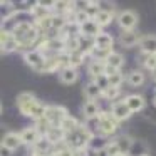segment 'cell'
<instances>
[{"label": "cell", "mask_w": 156, "mask_h": 156, "mask_svg": "<svg viewBox=\"0 0 156 156\" xmlns=\"http://www.w3.org/2000/svg\"><path fill=\"white\" fill-rule=\"evenodd\" d=\"M84 92H86V96H87V98L91 99V101H92V99H96L99 94H102V91L98 87V86H96V82H91V84L86 86Z\"/></svg>", "instance_id": "cell-22"}, {"label": "cell", "mask_w": 156, "mask_h": 156, "mask_svg": "<svg viewBox=\"0 0 156 156\" xmlns=\"http://www.w3.org/2000/svg\"><path fill=\"white\" fill-rule=\"evenodd\" d=\"M108 79H109V84H111L112 87H119V84L122 82L121 72H116V74H112V76H108Z\"/></svg>", "instance_id": "cell-29"}, {"label": "cell", "mask_w": 156, "mask_h": 156, "mask_svg": "<svg viewBox=\"0 0 156 156\" xmlns=\"http://www.w3.org/2000/svg\"><path fill=\"white\" fill-rule=\"evenodd\" d=\"M51 146V141H49L47 138L45 139H39L37 143H35V151L39 153V154H47V148Z\"/></svg>", "instance_id": "cell-26"}, {"label": "cell", "mask_w": 156, "mask_h": 156, "mask_svg": "<svg viewBox=\"0 0 156 156\" xmlns=\"http://www.w3.org/2000/svg\"><path fill=\"white\" fill-rule=\"evenodd\" d=\"M39 102L34 99V96L29 94V92H24V94L19 96V108H20L22 114L25 116H32V111L35 109V106H37Z\"/></svg>", "instance_id": "cell-4"}, {"label": "cell", "mask_w": 156, "mask_h": 156, "mask_svg": "<svg viewBox=\"0 0 156 156\" xmlns=\"http://www.w3.org/2000/svg\"><path fill=\"white\" fill-rule=\"evenodd\" d=\"M118 144H119V148H121V151H122V153H126L129 148H131V141H129L128 138H121V139H118Z\"/></svg>", "instance_id": "cell-33"}, {"label": "cell", "mask_w": 156, "mask_h": 156, "mask_svg": "<svg viewBox=\"0 0 156 156\" xmlns=\"http://www.w3.org/2000/svg\"><path fill=\"white\" fill-rule=\"evenodd\" d=\"M79 30H81L82 35H91V37L96 39L99 34H101V25H99L94 19H89L87 22H84V24L79 25Z\"/></svg>", "instance_id": "cell-6"}, {"label": "cell", "mask_w": 156, "mask_h": 156, "mask_svg": "<svg viewBox=\"0 0 156 156\" xmlns=\"http://www.w3.org/2000/svg\"><path fill=\"white\" fill-rule=\"evenodd\" d=\"M54 5H55L57 9H61V10H66V9H67L66 5H69V4H67V2H55Z\"/></svg>", "instance_id": "cell-36"}, {"label": "cell", "mask_w": 156, "mask_h": 156, "mask_svg": "<svg viewBox=\"0 0 156 156\" xmlns=\"http://www.w3.org/2000/svg\"><path fill=\"white\" fill-rule=\"evenodd\" d=\"M20 143H22L20 136L15 134V133H9V134L4 138V143H2V144L7 146L9 149H15V148H19V146H20Z\"/></svg>", "instance_id": "cell-14"}, {"label": "cell", "mask_w": 156, "mask_h": 156, "mask_svg": "<svg viewBox=\"0 0 156 156\" xmlns=\"http://www.w3.org/2000/svg\"><path fill=\"white\" fill-rule=\"evenodd\" d=\"M122 62H124V59H122V55L118 54V52H111V54L108 55V59H106V64L112 66V67H116V69L121 67Z\"/></svg>", "instance_id": "cell-20"}, {"label": "cell", "mask_w": 156, "mask_h": 156, "mask_svg": "<svg viewBox=\"0 0 156 156\" xmlns=\"http://www.w3.org/2000/svg\"><path fill=\"white\" fill-rule=\"evenodd\" d=\"M10 153H12V149H9L7 146L2 144V154H0V156H10Z\"/></svg>", "instance_id": "cell-35"}, {"label": "cell", "mask_w": 156, "mask_h": 156, "mask_svg": "<svg viewBox=\"0 0 156 156\" xmlns=\"http://www.w3.org/2000/svg\"><path fill=\"white\" fill-rule=\"evenodd\" d=\"M84 114H86V118H89V119L98 118V116H99V108H98V104H96L94 101H87V102L84 104Z\"/></svg>", "instance_id": "cell-18"}, {"label": "cell", "mask_w": 156, "mask_h": 156, "mask_svg": "<svg viewBox=\"0 0 156 156\" xmlns=\"http://www.w3.org/2000/svg\"><path fill=\"white\" fill-rule=\"evenodd\" d=\"M57 64H59L57 59H47V61H45L44 64H42L41 67L37 69V71H47V72H49V71H54V69L57 67Z\"/></svg>", "instance_id": "cell-28"}, {"label": "cell", "mask_w": 156, "mask_h": 156, "mask_svg": "<svg viewBox=\"0 0 156 156\" xmlns=\"http://www.w3.org/2000/svg\"><path fill=\"white\" fill-rule=\"evenodd\" d=\"M47 45H49L51 49H55V51H59V49H62V47L66 45V42L61 41V39H52V41L47 42Z\"/></svg>", "instance_id": "cell-31"}, {"label": "cell", "mask_w": 156, "mask_h": 156, "mask_svg": "<svg viewBox=\"0 0 156 156\" xmlns=\"http://www.w3.org/2000/svg\"><path fill=\"white\" fill-rule=\"evenodd\" d=\"M124 156H129V154H124Z\"/></svg>", "instance_id": "cell-39"}, {"label": "cell", "mask_w": 156, "mask_h": 156, "mask_svg": "<svg viewBox=\"0 0 156 156\" xmlns=\"http://www.w3.org/2000/svg\"><path fill=\"white\" fill-rule=\"evenodd\" d=\"M14 37L17 39V42L20 45H30L32 42L35 41V37H37V32H35V29L32 27L30 24L22 22V24H19L17 27H15Z\"/></svg>", "instance_id": "cell-1"}, {"label": "cell", "mask_w": 156, "mask_h": 156, "mask_svg": "<svg viewBox=\"0 0 156 156\" xmlns=\"http://www.w3.org/2000/svg\"><path fill=\"white\" fill-rule=\"evenodd\" d=\"M119 94V87H108L106 89V91H102V96H104V98H108V99H114L116 96Z\"/></svg>", "instance_id": "cell-30"}, {"label": "cell", "mask_w": 156, "mask_h": 156, "mask_svg": "<svg viewBox=\"0 0 156 156\" xmlns=\"http://www.w3.org/2000/svg\"><path fill=\"white\" fill-rule=\"evenodd\" d=\"M62 136H64V129H62V128H49L47 133H45V138H47L51 143L61 141Z\"/></svg>", "instance_id": "cell-16"}, {"label": "cell", "mask_w": 156, "mask_h": 156, "mask_svg": "<svg viewBox=\"0 0 156 156\" xmlns=\"http://www.w3.org/2000/svg\"><path fill=\"white\" fill-rule=\"evenodd\" d=\"M124 101H126V104H128V108L131 109V112H138V111H141V109L144 108V99H143L141 96H138V94L128 96Z\"/></svg>", "instance_id": "cell-12"}, {"label": "cell", "mask_w": 156, "mask_h": 156, "mask_svg": "<svg viewBox=\"0 0 156 156\" xmlns=\"http://www.w3.org/2000/svg\"><path fill=\"white\" fill-rule=\"evenodd\" d=\"M144 66L149 71H156V55H148L144 61Z\"/></svg>", "instance_id": "cell-32"}, {"label": "cell", "mask_w": 156, "mask_h": 156, "mask_svg": "<svg viewBox=\"0 0 156 156\" xmlns=\"http://www.w3.org/2000/svg\"><path fill=\"white\" fill-rule=\"evenodd\" d=\"M20 138H22V143H37L39 141V136H37V129L35 128H29V129H25L24 133L20 134Z\"/></svg>", "instance_id": "cell-19"}, {"label": "cell", "mask_w": 156, "mask_h": 156, "mask_svg": "<svg viewBox=\"0 0 156 156\" xmlns=\"http://www.w3.org/2000/svg\"><path fill=\"white\" fill-rule=\"evenodd\" d=\"M76 79H77V71H76V67L67 66V67L62 69V72H61V81L62 82L72 84V82H76Z\"/></svg>", "instance_id": "cell-13"}, {"label": "cell", "mask_w": 156, "mask_h": 156, "mask_svg": "<svg viewBox=\"0 0 156 156\" xmlns=\"http://www.w3.org/2000/svg\"><path fill=\"white\" fill-rule=\"evenodd\" d=\"M139 47L148 55H156V35H144L139 39Z\"/></svg>", "instance_id": "cell-8"}, {"label": "cell", "mask_w": 156, "mask_h": 156, "mask_svg": "<svg viewBox=\"0 0 156 156\" xmlns=\"http://www.w3.org/2000/svg\"><path fill=\"white\" fill-rule=\"evenodd\" d=\"M128 82H129L131 86H134V87H138V86H141L143 82H144V76H143V72L134 71V72H131V74H129Z\"/></svg>", "instance_id": "cell-21"}, {"label": "cell", "mask_w": 156, "mask_h": 156, "mask_svg": "<svg viewBox=\"0 0 156 156\" xmlns=\"http://www.w3.org/2000/svg\"><path fill=\"white\" fill-rule=\"evenodd\" d=\"M82 59H84V54H81L79 51L71 52V54H69V66H71V67H77V66L82 64Z\"/></svg>", "instance_id": "cell-24"}, {"label": "cell", "mask_w": 156, "mask_h": 156, "mask_svg": "<svg viewBox=\"0 0 156 156\" xmlns=\"http://www.w3.org/2000/svg\"><path fill=\"white\" fill-rule=\"evenodd\" d=\"M111 114L114 116L118 121H122V119H128L129 116H131V109L128 108L126 101H119V102H116V104H112Z\"/></svg>", "instance_id": "cell-7"}, {"label": "cell", "mask_w": 156, "mask_h": 156, "mask_svg": "<svg viewBox=\"0 0 156 156\" xmlns=\"http://www.w3.org/2000/svg\"><path fill=\"white\" fill-rule=\"evenodd\" d=\"M67 118L64 108H59V106H52V108H47L45 111V121L47 124H51V128H61L62 121Z\"/></svg>", "instance_id": "cell-3"}, {"label": "cell", "mask_w": 156, "mask_h": 156, "mask_svg": "<svg viewBox=\"0 0 156 156\" xmlns=\"http://www.w3.org/2000/svg\"><path fill=\"white\" fill-rule=\"evenodd\" d=\"M96 86H98L101 91H106L108 87H111V84H109V79H108V76L106 74H102V76H99V77H96Z\"/></svg>", "instance_id": "cell-27"}, {"label": "cell", "mask_w": 156, "mask_h": 156, "mask_svg": "<svg viewBox=\"0 0 156 156\" xmlns=\"http://www.w3.org/2000/svg\"><path fill=\"white\" fill-rule=\"evenodd\" d=\"M94 47L96 49H101V51H106V52H111V47H112V37L109 34H101L94 39Z\"/></svg>", "instance_id": "cell-9"}, {"label": "cell", "mask_w": 156, "mask_h": 156, "mask_svg": "<svg viewBox=\"0 0 156 156\" xmlns=\"http://www.w3.org/2000/svg\"><path fill=\"white\" fill-rule=\"evenodd\" d=\"M104 69H106V64L101 61H92L89 64V74L94 76V77H99V76L104 74Z\"/></svg>", "instance_id": "cell-15"}, {"label": "cell", "mask_w": 156, "mask_h": 156, "mask_svg": "<svg viewBox=\"0 0 156 156\" xmlns=\"http://www.w3.org/2000/svg\"><path fill=\"white\" fill-rule=\"evenodd\" d=\"M61 128L64 129V131H76L77 129V121H76L74 118H71V116H67V118L62 121V124H61Z\"/></svg>", "instance_id": "cell-25"}, {"label": "cell", "mask_w": 156, "mask_h": 156, "mask_svg": "<svg viewBox=\"0 0 156 156\" xmlns=\"http://www.w3.org/2000/svg\"><path fill=\"white\" fill-rule=\"evenodd\" d=\"M98 126L102 134H112L118 129V119L109 112H101L98 116Z\"/></svg>", "instance_id": "cell-2"}, {"label": "cell", "mask_w": 156, "mask_h": 156, "mask_svg": "<svg viewBox=\"0 0 156 156\" xmlns=\"http://www.w3.org/2000/svg\"><path fill=\"white\" fill-rule=\"evenodd\" d=\"M52 27H54V29L64 27V19H62V17H52Z\"/></svg>", "instance_id": "cell-34"}, {"label": "cell", "mask_w": 156, "mask_h": 156, "mask_svg": "<svg viewBox=\"0 0 156 156\" xmlns=\"http://www.w3.org/2000/svg\"><path fill=\"white\" fill-rule=\"evenodd\" d=\"M141 156H148V154H141Z\"/></svg>", "instance_id": "cell-38"}, {"label": "cell", "mask_w": 156, "mask_h": 156, "mask_svg": "<svg viewBox=\"0 0 156 156\" xmlns=\"http://www.w3.org/2000/svg\"><path fill=\"white\" fill-rule=\"evenodd\" d=\"M34 156H47V154H39V153H35V154Z\"/></svg>", "instance_id": "cell-37"}, {"label": "cell", "mask_w": 156, "mask_h": 156, "mask_svg": "<svg viewBox=\"0 0 156 156\" xmlns=\"http://www.w3.org/2000/svg\"><path fill=\"white\" fill-rule=\"evenodd\" d=\"M106 153H108V156H121L122 151L121 148H119L118 141H111L106 144Z\"/></svg>", "instance_id": "cell-23"}, {"label": "cell", "mask_w": 156, "mask_h": 156, "mask_svg": "<svg viewBox=\"0 0 156 156\" xmlns=\"http://www.w3.org/2000/svg\"><path fill=\"white\" fill-rule=\"evenodd\" d=\"M24 59L27 61V64L34 66L35 69H39L45 61H47V59L44 57V54H42L41 51H30V52H27V54L24 55Z\"/></svg>", "instance_id": "cell-10"}, {"label": "cell", "mask_w": 156, "mask_h": 156, "mask_svg": "<svg viewBox=\"0 0 156 156\" xmlns=\"http://www.w3.org/2000/svg\"><path fill=\"white\" fill-rule=\"evenodd\" d=\"M94 20L98 22L101 27H104V25L111 24V20H112V12H109V10H99L98 15L94 17Z\"/></svg>", "instance_id": "cell-17"}, {"label": "cell", "mask_w": 156, "mask_h": 156, "mask_svg": "<svg viewBox=\"0 0 156 156\" xmlns=\"http://www.w3.org/2000/svg\"><path fill=\"white\" fill-rule=\"evenodd\" d=\"M118 22L124 30H133V27H134L136 22H138V17H136V14L133 10H124V12L119 14Z\"/></svg>", "instance_id": "cell-5"}, {"label": "cell", "mask_w": 156, "mask_h": 156, "mask_svg": "<svg viewBox=\"0 0 156 156\" xmlns=\"http://www.w3.org/2000/svg\"><path fill=\"white\" fill-rule=\"evenodd\" d=\"M119 42H121L124 47H133V45L139 44V37H138V34L133 32V30H124L119 35Z\"/></svg>", "instance_id": "cell-11"}]
</instances>
